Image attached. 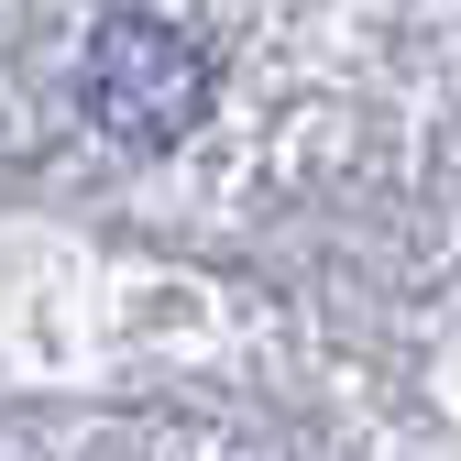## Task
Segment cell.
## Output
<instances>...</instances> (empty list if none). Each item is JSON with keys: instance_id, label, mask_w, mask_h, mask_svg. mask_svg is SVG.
<instances>
[{"instance_id": "1", "label": "cell", "mask_w": 461, "mask_h": 461, "mask_svg": "<svg viewBox=\"0 0 461 461\" xmlns=\"http://www.w3.org/2000/svg\"><path fill=\"white\" fill-rule=\"evenodd\" d=\"M88 122L110 143H132V154H165V143H187L209 122V44L187 23H165V12H110L88 33Z\"/></svg>"}]
</instances>
